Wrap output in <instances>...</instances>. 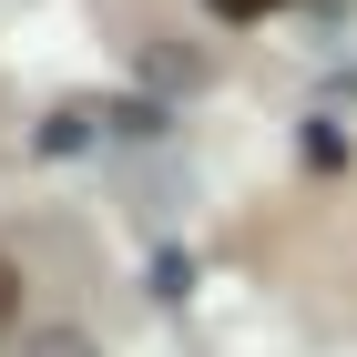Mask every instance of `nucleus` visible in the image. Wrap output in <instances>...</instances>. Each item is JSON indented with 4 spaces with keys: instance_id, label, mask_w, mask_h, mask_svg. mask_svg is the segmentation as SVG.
Listing matches in <instances>:
<instances>
[{
    "instance_id": "1",
    "label": "nucleus",
    "mask_w": 357,
    "mask_h": 357,
    "mask_svg": "<svg viewBox=\"0 0 357 357\" xmlns=\"http://www.w3.org/2000/svg\"><path fill=\"white\" fill-rule=\"evenodd\" d=\"M10 317H21V266L0 255V327H10Z\"/></svg>"
},
{
    "instance_id": "3",
    "label": "nucleus",
    "mask_w": 357,
    "mask_h": 357,
    "mask_svg": "<svg viewBox=\"0 0 357 357\" xmlns=\"http://www.w3.org/2000/svg\"><path fill=\"white\" fill-rule=\"evenodd\" d=\"M31 357H92V337H41Z\"/></svg>"
},
{
    "instance_id": "2",
    "label": "nucleus",
    "mask_w": 357,
    "mask_h": 357,
    "mask_svg": "<svg viewBox=\"0 0 357 357\" xmlns=\"http://www.w3.org/2000/svg\"><path fill=\"white\" fill-rule=\"evenodd\" d=\"M204 10H215V21H266L275 0H204Z\"/></svg>"
}]
</instances>
